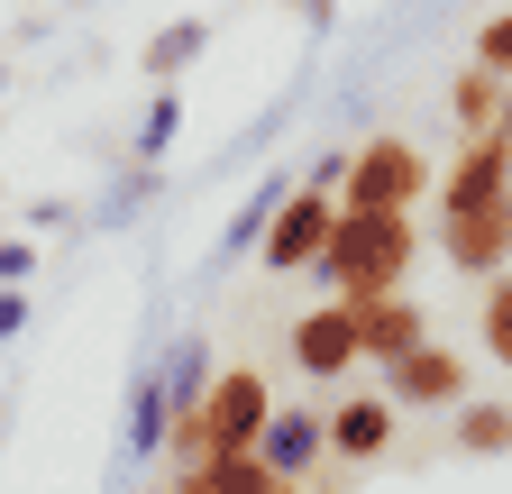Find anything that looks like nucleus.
Segmentation results:
<instances>
[{"label":"nucleus","mask_w":512,"mask_h":494,"mask_svg":"<svg viewBox=\"0 0 512 494\" xmlns=\"http://www.w3.org/2000/svg\"><path fill=\"white\" fill-rule=\"evenodd\" d=\"M412 247H421V238H412V211H357V202H339L330 247L311 257V275L330 284V293H348V302H375V293L403 284Z\"/></svg>","instance_id":"nucleus-1"},{"label":"nucleus","mask_w":512,"mask_h":494,"mask_svg":"<svg viewBox=\"0 0 512 494\" xmlns=\"http://www.w3.org/2000/svg\"><path fill=\"white\" fill-rule=\"evenodd\" d=\"M266 412H275V394H266V376L256 366H229V376L202 394V412H192L165 449H183V458H202V449H256V430H266Z\"/></svg>","instance_id":"nucleus-2"},{"label":"nucleus","mask_w":512,"mask_h":494,"mask_svg":"<svg viewBox=\"0 0 512 494\" xmlns=\"http://www.w3.org/2000/svg\"><path fill=\"white\" fill-rule=\"evenodd\" d=\"M421 193H430V156L412 138H366V147H348L339 202H357V211H412Z\"/></svg>","instance_id":"nucleus-3"},{"label":"nucleus","mask_w":512,"mask_h":494,"mask_svg":"<svg viewBox=\"0 0 512 494\" xmlns=\"http://www.w3.org/2000/svg\"><path fill=\"white\" fill-rule=\"evenodd\" d=\"M330 220H339V193H320V183H284V202H275L266 238H256V257H266L275 275H311V257L330 247Z\"/></svg>","instance_id":"nucleus-4"},{"label":"nucleus","mask_w":512,"mask_h":494,"mask_svg":"<svg viewBox=\"0 0 512 494\" xmlns=\"http://www.w3.org/2000/svg\"><path fill=\"white\" fill-rule=\"evenodd\" d=\"M439 247H448V266H467V275H503L512 266V183L467 211H439Z\"/></svg>","instance_id":"nucleus-5"},{"label":"nucleus","mask_w":512,"mask_h":494,"mask_svg":"<svg viewBox=\"0 0 512 494\" xmlns=\"http://www.w3.org/2000/svg\"><path fill=\"white\" fill-rule=\"evenodd\" d=\"M384 394H394V412H439L467 394V357L439 339H412L403 357H384Z\"/></svg>","instance_id":"nucleus-6"},{"label":"nucleus","mask_w":512,"mask_h":494,"mask_svg":"<svg viewBox=\"0 0 512 494\" xmlns=\"http://www.w3.org/2000/svg\"><path fill=\"white\" fill-rule=\"evenodd\" d=\"M357 357L366 348H357V302L348 293L330 302V312H302L293 321V366H302V376H348Z\"/></svg>","instance_id":"nucleus-7"},{"label":"nucleus","mask_w":512,"mask_h":494,"mask_svg":"<svg viewBox=\"0 0 512 494\" xmlns=\"http://www.w3.org/2000/svg\"><path fill=\"white\" fill-rule=\"evenodd\" d=\"M503 183H512V119H494V129L467 138V156L448 165V183H439V211H467V202L503 193Z\"/></svg>","instance_id":"nucleus-8"},{"label":"nucleus","mask_w":512,"mask_h":494,"mask_svg":"<svg viewBox=\"0 0 512 494\" xmlns=\"http://www.w3.org/2000/svg\"><path fill=\"white\" fill-rule=\"evenodd\" d=\"M256 458H266L284 485H302L320 458H330V421H320V412H266V430H256Z\"/></svg>","instance_id":"nucleus-9"},{"label":"nucleus","mask_w":512,"mask_h":494,"mask_svg":"<svg viewBox=\"0 0 512 494\" xmlns=\"http://www.w3.org/2000/svg\"><path fill=\"white\" fill-rule=\"evenodd\" d=\"M394 449V394H357V403H339L330 412V458H384Z\"/></svg>","instance_id":"nucleus-10"},{"label":"nucleus","mask_w":512,"mask_h":494,"mask_svg":"<svg viewBox=\"0 0 512 494\" xmlns=\"http://www.w3.org/2000/svg\"><path fill=\"white\" fill-rule=\"evenodd\" d=\"M284 476L256 458V449H202L183 467V494H275Z\"/></svg>","instance_id":"nucleus-11"},{"label":"nucleus","mask_w":512,"mask_h":494,"mask_svg":"<svg viewBox=\"0 0 512 494\" xmlns=\"http://www.w3.org/2000/svg\"><path fill=\"white\" fill-rule=\"evenodd\" d=\"M412 339H430V321L412 312V302L403 293H375V302H357V348L384 366V357H403Z\"/></svg>","instance_id":"nucleus-12"},{"label":"nucleus","mask_w":512,"mask_h":494,"mask_svg":"<svg viewBox=\"0 0 512 494\" xmlns=\"http://www.w3.org/2000/svg\"><path fill=\"white\" fill-rule=\"evenodd\" d=\"M174 440V394H165V366H147L128 385V458H156Z\"/></svg>","instance_id":"nucleus-13"},{"label":"nucleus","mask_w":512,"mask_h":494,"mask_svg":"<svg viewBox=\"0 0 512 494\" xmlns=\"http://www.w3.org/2000/svg\"><path fill=\"white\" fill-rule=\"evenodd\" d=\"M458 449L467 458H512V403H467L458 394Z\"/></svg>","instance_id":"nucleus-14"},{"label":"nucleus","mask_w":512,"mask_h":494,"mask_svg":"<svg viewBox=\"0 0 512 494\" xmlns=\"http://www.w3.org/2000/svg\"><path fill=\"white\" fill-rule=\"evenodd\" d=\"M202 46H211V19H174V28H156V37H147V83H174Z\"/></svg>","instance_id":"nucleus-15"},{"label":"nucleus","mask_w":512,"mask_h":494,"mask_svg":"<svg viewBox=\"0 0 512 494\" xmlns=\"http://www.w3.org/2000/svg\"><path fill=\"white\" fill-rule=\"evenodd\" d=\"M165 394H174V430H183L192 412H202V394H211V348H202V339H183V348H174V366H165Z\"/></svg>","instance_id":"nucleus-16"},{"label":"nucleus","mask_w":512,"mask_h":494,"mask_svg":"<svg viewBox=\"0 0 512 494\" xmlns=\"http://www.w3.org/2000/svg\"><path fill=\"white\" fill-rule=\"evenodd\" d=\"M448 110H458V129H494V119H503V74L494 65H467L458 92H448Z\"/></svg>","instance_id":"nucleus-17"},{"label":"nucleus","mask_w":512,"mask_h":494,"mask_svg":"<svg viewBox=\"0 0 512 494\" xmlns=\"http://www.w3.org/2000/svg\"><path fill=\"white\" fill-rule=\"evenodd\" d=\"M174 138H183V101H174V83H156L147 92V119H138V165H165Z\"/></svg>","instance_id":"nucleus-18"},{"label":"nucleus","mask_w":512,"mask_h":494,"mask_svg":"<svg viewBox=\"0 0 512 494\" xmlns=\"http://www.w3.org/2000/svg\"><path fill=\"white\" fill-rule=\"evenodd\" d=\"M275 202H284V174H275V183H256V193L238 202V220H229V238H220V247H229V257H256V238H266V220H275Z\"/></svg>","instance_id":"nucleus-19"},{"label":"nucleus","mask_w":512,"mask_h":494,"mask_svg":"<svg viewBox=\"0 0 512 494\" xmlns=\"http://www.w3.org/2000/svg\"><path fill=\"white\" fill-rule=\"evenodd\" d=\"M485 348H494V357L512 366V284H503V275L485 284Z\"/></svg>","instance_id":"nucleus-20"},{"label":"nucleus","mask_w":512,"mask_h":494,"mask_svg":"<svg viewBox=\"0 0 512 494\" xmlns=\"http://www.w3.org/2000/svg\"><path fill=\"white\" fill-rule=\"evenodd\" d=\"M476 65H494V74L512 83V10H494V19L476 28Z\"/></svg>","instance_id":"nucleus-21"},{"label":"nucleus","mask_w":512,"mask_h":494,"mask_svg":"<svg viewBox=\"0 0 512 494\" xmlns=\"http://www.w3.org/2000/svg\"><path fill=\"white\" fill-rule=\"evenodd\" d=\"M37 275V247L28 238H0V284H28Z\"/></svg>","instance_id":"nucleus-22"},{"label":"nucleus","mask_w":512,"mask_h":494,"mask_svg":"<svg viewBox=\"0 0 512 494\" xmlns=\"http://www.w3.org/2000/svg\"><path fill=\"white\" fill-rule=\"evenodd\" d=\"M19 330H28V293L0 284V339H19Z\"/></svg>","instance_id":"nucleus-23"},{"label":"nucleus","mask_w":512,"mask_h":494,"mask_svg":"<svg viewBox=\"0 0 512 494\" xmlns=\"http://www.w3.org/2000/svg\"><path fill=\"white\" fill-rule=\"evenodd\" d=\"M339 174H348V147H330V156H320V165H311L302 183H320V193H339Z\"/></svg>","instance_id":"nucleus-24"},{"label":"nucleus","mask_w":512,"mask_h":494,"mask_svg":"<svg viewBox=\"0 0 512 494\" xmlns=\"http://www.w3.org/2000/svg\"><path fill=\"white\" fill-rule=\"evenodd\" d=\"M284 10H293L302 28H330V19H339V0H284Z\"/></svg>","instance_id":"nucleus-25"},{"label":"nucleus","mask_w":512,"mask_h":494,"mask_svg":"<svg viewBox=\"0 0 512 494\" xmlns=\"http://www.w3.org/2000/svg\"><path fill=\"white\" fill-rule=\"evenodd\" d=\"M0 92H10V65H0Z\"/></svg>","instance_id":"nucleus-26"}]
</instances>
